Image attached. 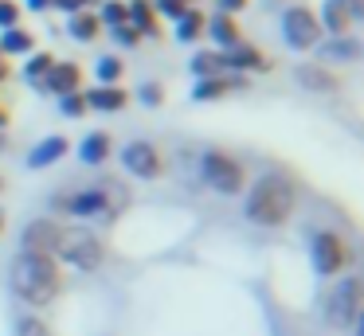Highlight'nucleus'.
<instances>
[{
	"label": "nucleus",
	"mask_w": 364,
	"mask_h": 336,
	"mask_svg": "<svg viewBox=\"0 0 364 336\" xmlns=\"http://www.w3.org/2000/svg\"><path fill=\"white\" fill-rule=\"evenodd\" d=\"M200 168H204L208 184H212L215 192H223V195H239V192H243V184H247L243 164H239L235 156H228V153H204Z\"/></svg>",
	"instance_id": "423d86ee"
},
{
	"label": "nucleus",
	"mask_w": 364,
	"mask_h": 336,
	"mask_svg": "<svg viewBox=\"0 0 364 336\" xmlns=\"http://www.w3.org/2000/svg\"><path fill=\"white\" fill-rule=\"evenodd\" d=\"M247 4H251V0H220V12L223 16H235V12H243Z\"/></svg>",
	"instance_id": "c9c22d12"
},
{
	"label": "nucleus",
	"mask_w": 364,
	"mask_h": 336,
	"mask_svg": "<svg viewBox=\"0 0 364 336\" xmlns=\"http://www.w3.org/2000/svg\"><path fill=\"white\" fill-rule=\"evenodd\" d=\"M51 67H55V55H48V51H36V59L24 67V75L32 78L36 86H40V82H43V75H48Z\"/></svg>",
	"instance_id": "a878e982"
},
{
	"label": "nucleus",
	"mask_w": 364,
	"mask_h": 336,
	"mask_svg": "<svg viewBox=\"0 0 364 336\" xmlns=\"http://www.w3.org/2000/svg\"><path fill=\"white\" fill-rule=\"evenodd\" d=\"M192 70H196L200 78H215V75L223 70V59H220V55H212V51H208V55H196V59H192Z\"/></svg>",
	"instance_id": "bb28decb"
},
{
	"label": "nucleus",
	"mask_w": 364,
	"mask_h": 336,
	"mask_svg": "<svg viewBox=\"0 0 364 336\" xmlns=\"http://www.w3.org/2000/svg\"><path fill=\"white\" fill-rule=\"evenodd\" d=\"M122 164L137 180H157L161 168H165L157 145H149V141H129V145H122Z\"/></svg>",
	"instance_id": "1a4fd4ad"
},
{
	"label": "nucleus",
	"mask_w": 364,
	"mask_h": 336,
	"mask_svg": "<svg viewBox=\"0 0 364 336\" xmlns=\"http://www.w3.org/2000/svg\"><path fill=\"white\" fill-rule=\"evenodd\" d=\"M204 31H208V36H212L220 47H235V43H239V28H235V20H231V16H223V12H220V16H212V20L204 23Z\"/></svg>",
	"instance_id": "6ab92c4d"
},
{
	"label": "nucleus",
	"mask_w": 364,
	"mask_h": 336,
	"mask_svg": "<svg viewBox=\"0 0 364 336\" xmlns=\"http://www.w3.org/2000/svg\"><path fill=\"white\" fill-rule=\"evenodd\" d=\"M67 148H71V141H67L63 133L43 137L40 145H36V153H28V168H48V164H55L59 156H67Z\"/></svg>",
	"instance_id": "ddd939ff"
},
{
	"label": "nucleus",
	"mask_w": 364,
	"mask_h": 336,
	"mask_svg": "<svg viewBox=\"0 0 364 336\" xmlns=\"http://www.w3.org/2000/svg\"><path fill=\"white\" fill-rule=\"evenodd\" d=\"M59 109H63L67 117H82L87 114V98H82V94H63V98H59Z\"/></svg>",
	"instance_id": "c756f323"
},
{
	"label": "nucleus",
	"mask_w": 364,
	"mask_h": 336,
	"mask_svg": "<svg viewBox=\"0 0 364 336\" xmlns=\"http://www.w3.org/2000/svg\"><path fill=\"white\" fill-rule=\"evenodd\" d=\"M102 23H110V28H126L129 23V8L118 4V0H110V4H102V16H98Z\"/></svg>",
	"instance_id": "cd10ccee"
},
{
	"label": "nucleus",
	"mask_w": 364,
	"mask_h": 336,
	"mask_svg": "<svg viewBox=\"0 0 364 336\" xmlns=\"http://www.w3.org/2000/svg\"><path fill=\"white\" fill-rule=\"evenodd\" d=\"M110 148H114L110 133L95 129V133H87V137L79 141V161L82 164H102V161H110Z\"/></svg>",
	"instance_id": "dca6fc26"
},
{
	"label": "nucleus",
	"mask_w": 364,
	"mask_h": 336,
	"mask_svg": "<svg viewBox=\"0 0 364 336\" xmlns=\"http://www.w3.org/2000/svg\"><path fill=\"white\" fill-rule=\"evenodd\" d=\"M67 31H71L79 43H90V39L102 31V20H98L95 12H71V23H67Z\"/></svg>",
	"instance_id": "aec40b11"
},
{
	"label": "nucleus",
	"mask_w": 364,
	"mask_h": 336,
	"mask_svg": "<svg viewBox=\"0 0 364 336\" xmlns=\"http://www.w3.org/2000/svg\"><path fill=\"white\" fill-rule=\"evenodd\" d=\"M9 281H12V293H16L20 301L36 305V309L51 305L59 297V289H63V273H59L55 258L51 254H28V250L16 254Z\"/></svg>",
	"instance_id": "f257e3e1"
},
{
	"label": "nucleus",
	"mask_w": 364,
	"mask_h": 336,
	"mask_svg": "<svg viewBox=\"0 0 364 336\" xmlns=\"http://www.w3.org/2000/svg\"><path fill=\"white\" fill-rule=\"evenodd\" d=\"M317 23H321L325 31H333V36H348V28L356 23V16L348 12L345 0H325L321 16H317Z\"/></svg>",
	"instance_id": "f8f14e48"
},
{
	"label": "nucleus",
	"mask_w": 364,
	"mask_h": 336,
	"mask_svg": "<svg viewBox=\"0 0 364 336\" xmlns=\"http://www.w3.org/2000/svg\"><path fill=\"white\" fill-rule=\"evenodd\" d=\"M282 36H286V43H290L294 51H309V47H317V39H321L317 12L309 4L286 8V12H282Z\"/></svg>",
	"instance_id": "39448f33"
},
{
	"label": "nucleus",
	"mask_w": 364,
	"mask_h": 336,
	"mask_svg": "<svg viewBox=\"0 0 364 336\" xmlns=\"http://www.w3.org/2000/svg\"><path fill=\"white\" fill-rule=\"evenodd\" d=\"M298 82H306L309 90H333V86H341L337 78L321 67H298Z\"/></svg>",
	"instance_id": "393cba45"
},
{
	"label": "nucleus",
	"mask_w": 364,
	"mask_h": 336,
	"mask_svg": "<svg viewBox=\"0 0 364 336\" xmlns=\"http://www.w3.org/2000/svg\"><path fill=\"white\" fill-rule=\"evenodd\" d=\"M114 39H118V43H126V47H134V43H137V39H141V36H137V31H134V28H129V23H126V28H114Z\"/></svg>",
	"instance_id": "f704fd0d"
},
{
	"label": "nucleus",
	"mask_w": 364,
	"mask_h": 336,
	"mask_svg": "<svg viewBox=\"0 0 364 336\" xmlns=\"http://www.w3.org/2000/svg\"><path fill=\"white\" fill-rule=\"evenodd\" d=\"M59 239H63V227L55 219H36V223L24 227V250L28 254H51L55 258Z\"/></svg>",
	"instance_id": "9d476101"
},
{
	"label": "nucleus",
	"mask_w": 364,
	"mask_h": 336,
	"mask_svg": "<svg viewBox=\"0 0 364 336\" xmlns=\"http://www.w3.org/2000/svg\"><path fill=\"white\" fill-rule=\"evenodd\" d=\"M0 227H4V215H0Z\"/></svg>",
	"instance_id": "ea45409f"
},
{
	"label": "nucleus",
	"mask_w": 364,
	"mask_h": 336,
	"mask_svg": "<svg viewBox=\"0 0 364 336\" xmlns=\"http://www.w3.org/2000/svg\"><path fill=\"white\" fill-rule=\"evenodd\" d=\"M157 12H165L168 20H181V16L188 12V0H161V4H157Z\"/></svg>",
	"instance_id": "2f4dec72"
},
{
	"label": "nucleus",
	"mask_w": 364,
	"mask_h": 336,
	"mask_svg": "<svg viewBox=\"0 0 364 336\" xmlns=\"http://www.w3.org/2000/svg\"><path fill=\"white\" fill-rule=\"evenodd\" d=\"M59 207H63L67 215L90 219V215H102V211L118 207V195H114V188H82V192L59 195Z\"/></svg>",
	"instance_id": "6e6552de"
},
{
	"label": "nucleus",
	"mask_w": 364,
	"mask_h": 336,
	"mask_svg": "<svg viewBox=\"0 0 364 336\" xmlns=\"http://www.w3.org/2000/svg\"><path fill=\"white\" fill-rule=\"evenodd\" d=\"M137 98H141L145 106H161V98H165V94H161V86H157V82H145L141 90H137Z\"/></svg>",
	"instance_id": "473e14b6"
},
{
	"label": "nucleus",
	"mask_w": 364,
	"mask_h": 336,
	"mask_svg": "<svg viewBox=\"0 0 364 336\" xmlns=\"http://www.w3.org/2000/svg\"><path fill=\"white\" fill-rule=\"evenodd\" d=\"M345 4H348V12H353L356 20H360V0H345Z\"/></svg>",
	"instance_id": "4c0bfd02"
},
{
	"label": "nucleus",
	"mask_w": 364,
	"mask_h": 336,
	"mask_svg": "<svg viewBox=\"0 0 364 336\" xmlns=\"http://www.w3.org/2000/svg\"><path fill=\"white\" fill-rule=\"evenodd\" d=\"M294 203H298V192H294L290 180L278 176V172H267L247 192V219L255 227H282L290 223Z\"/></svg>",
	"instance_id": "f03ea898"
},
{
	"label": "nucleus",
	"mask_w": 364,
	"mask_h": 336,
	"mask_svg": "<svg viewBox=\"0 0 364 336\" xmlns=\"http://www.w3.org/2000/svg\"><path fill=\"white\" fill-rule=\"evenodd\" d=\"M87 98V109H102V114H118L122 106L129 102V94L122 90V86H95L90 94H82Z\"/></svg>",
	"instance_id": "2eb2a0df"
},
{
	"label": "nucleus",
	"mask_w": 364,
	"mask_h": 336,
	"mask_svg": "<svg viewBox=\"0 0 364 336\" xmlns=\"http://www.w3.org/2000/svg\"><path fill=\"white\" fill-rule=\"evenodd\" d=\"M59 258H67V262L75 266V270H98L102 266V258H106V242L98 239L95 231H82V227H71L67 231L63 227V239H59V250H55Z\"/></svg>",
	"instance_id": "7ed1b4c3"
},
{
	"label": "nucleus",
	"mask_w": 364,
	"mask_h": 336,
	"mask_svg": "<svg viewBox=\"0 0 364 336\" xmlns=\"http://www.w3.org/2000/svg\"><path fill=\"white\" fill-rule=\"evenodd\" d=\"M28 8H36V12H43V8H51V0H24Z\"/></svg>",
	"instance_id": "e433bc0d"
},
{
	"label": "nucleus",
	"mask_w": 364,
	"mask_h": 336,
	"mask_svg": "<svg viewBox=\"0 0 364 336\" xmlns=\"http://www.w3.org/2000/svg\"><path fill=\"white\" fill-rule=\"evenodd\" d=\"M220 59H223V70H243V67L262 70V67H267L262 51H259V47H251V43H235L228 55H220Z\"/></svg>",
	"instance_id": "f3484780"
},
{
	"label": "nucleus",
	"mask_w": 364,
	"mask_h": 336,
	"mask_svg": "<svg viewBox=\"0 0 364 336\" xmlns=\"http://www.w3.org/2000/svg\"><path fill=\"white\" fill-rule=\"evenodd\" d=\"M95 75H98V82H102V86H118V78L126 75V63H122L118 55H102L98 67H95Z\"/></svg>",
	"instance_id": "b1692460"
},
{
	"label": "nucleus",
	"mask_w": 364,
	"mask_h": 336,
	"mask_svg": "<svg viewBox=\"0 0 364 336\" xmlns=\"http://www.w3.org/2000/svg\"><path fill=\"white\" fill-rule=\"evenodd\" d=\"M16 336H55V332H51L48 320H40V317H20Z\"/></svg>",
	"instance_id": "c85d7f7f"
},
{
	"label": "nucleus",
	"mask_w": 364,
	"mask_h": 336,
	"mask_svg": "<svg viewBox=\"0 0 364 336\" xmlns=\"http://www.w3.org/2000/svg\"><path fill=\"white\" fill-rule=\"evenodd\" d=\"M309 258H314V270L321 278H337L348 266V242L337 231H317L314 242H309Z\"/></svg>",
	"instance_id": "0eeeda50"
},
{
	"label": "nucleus",
	"mask_w": 364,
	"mask_h": 336,
	"mask_svg": "<svg viewBox=\"0 0 364 336\" xmlns=\"http://www.w3.org/2000/svg\"><path fill=\"white\" fill-rule=\"evenodd\" d=\"M360 278L348 273V278H337V289L325 297V320L333 328H353L360 320Z\"/></svg>",
	"instance_id": "20e7f679"
},
{
	"label": "nucleus",
	"mask_w": 364,
	"mask_h": 336,
	"mask_svg": "<svg viewBox=\"0 0 364 336\" xmlns=\"http://www.w3.org/2000/svg\"><path fill=\"white\" fill-rule=\"evenodd\" d=\"M325 59H341V63H353L360 55V39H348V36H333L329 43L321 47Z\"/></svg>",
	"instance_id": "4be33fe9"
},
{
	"label": "nucleus",
	"mask_w": 364,
	"mask_h": 336,
	"mask_svg": "<svg viewBox=\"0 0 364 336\" xmlns=\"http://www.w3.org/2000/svg\"><path fill=\"white\" fill-rule=\"evenodd\" d=\"M36 47V36L28 28H9L4 39H0V55H24Z\"/></svg>",
	"instance_id": "412c9836"
},
{
	"label": "nucleus",
	"mask_w": 364,
	"mask_h": 336,
	"mask_svg": "<svg viewBox=\"0 0 364 336\" xmlns=\"http://www.w3.org/2000/svg\"><path fill=\"white\" fill-rule=\"evenodd\" d=\"M16 20H20V8L12 4V0H0V28H4V31L16 28Z\"/></svg>",
	"instance_id": "7c9ffc66"
},
{
	"label": "nucleus",
	"mask_w": 364,
	"mask_h": 336,
	"mask_svg": "<svg viewBox=\"0 0 364 336\" xmlns=\"http://www.w3.org/2000/svg\"><path fill=\"white\" fill-rule=\"evenodd\" d=\"M129 28L137 31V36H157V8L149 4V0H129Z\"/></svg>",
	"instance_id": "a211bd4d"
},
{
	"label": "nucleus",
	"mask_w": 364,
	"mask_h": 336,
	"mask_svg": "<svg viewBox=\"0 0 364 336\" xmlns=\"http://www.w3.org/2000/svg\"><path fill=\"white\" fill-rule=\"evenodd\" d=\"M79 86H82V70H79V63H55V67L43 75V82H40V90H51V94H79Z\"/></svg>",
	"instance_id": "9b49d317"
},
{
	"label": "nucleus",
	"mask_w": 364,
	"mask_h": 336,
	"mask_svg": "<svg viewBox=\"0 0 364 336\" xmlns=\"http://www.w3.org/2000/svg\"><path fill=\"white\" fill-rule=\"evenodd\" d=\"M204 16L196 12V8H188V12L181 16V20H176V39H181V43H196L200 36H204Z\"/></svg>",
	"instance_id": "5701e85b"
},
{
	"label": "nucleus",
	"mask_w": 364,
	"mask_h": 336,
	"mask_svg": "<svg viewBox=\"0 0 364 336\" xmlns=\"http://www.w3.org/2000/svg\"><path fill=\"white\" fill-rule=\"evenodd\" d=\"M4 75H9V67H4V63H0V78H4Z\"/></svg>",
	"instance_id": "58836bf2"
},
{
	"label": "nucleus",
	"mask_w": 364,
	"mask_h": 336,
	"mask_svg": "<svg viewBox=\"0 0 364 336\" xmlns=\"http://www.w3.org/2000/svg\"><path fill=\"white\" fill-rule=\"evenodd\" d=\"M87 4L95 0H51V8H63V12H87Z\"/></svg>",
	"instance_id": "72a5a7b5"
},
{
	"label": "nucleus",
	"mask_w": 364,
	"mask_h": 336,
	"mask_svg": "<svg viewBox=\"0 0 364 336\" xmlns=\"http://www.w3.org/2000/svg\"><path fill=\"white\" fill-rule=\"evenodd\" d=\"M228 90H247V78H239V75H231V78H200L196 82V90H192V98L196 102H212V98H223Z\"/></svg>",
	"instance_id": "4468645a"
}]
</instances>
